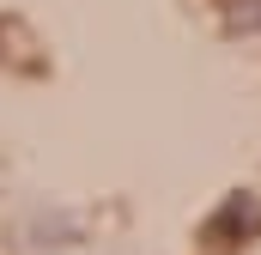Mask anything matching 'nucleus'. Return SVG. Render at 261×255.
<instances>
[{
    "label": "nucleus",
    "instance_id": "nucleus-1",
    "mask_svg": "<svg viewBox=\"0 0 261 255\" xmlns=\"http://www.w3.org/2000/svg\"><path fill=\"white\" fill-rule=\"evenodd\" d=\"M255 231H261V207L249 194H231V200L219 207V219L206 225V243H213V249H231V237H255Z\"/></svg>",
    "mask_w": 261,
    "mask_h": 255
}]
</instances>
